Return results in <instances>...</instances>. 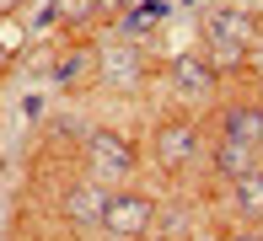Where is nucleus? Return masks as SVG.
I'll list each match as a JSON object with an SVG mask.
<instances>
[{
  "instance_id": "nucleus-1",
  "label": "nucleus",
  "mask_w": 263,
  "mask_h": 241,
  "mask_svg": "<svg viewBox=\"0 0 263 241\" xmlns=\"http://www.w3.org/2000/svg\"><path fill=\"white\" fill-rule=\"evenodd\" d=\"M151 220H156V204L151 198H140V193H113V204H107V214H102V231L113 241H140Z\"/></svg>"
},
{
  "instance_id": "nucleus-2",
  "label": "nucleus",
  "mask_w": 263,
  "mask_h": 241,
  "mask_svg": "<svg viewBox=\"0 0 263 241\" xmlns=\"http://www.w3.org/2000/svg\"><path fill=\"white\" fill-rule=\"evenodd\" d=\"M204 43H210V54L220 59V65H236V59L247 54V22H242V11H210L204 16Z\"/></svg>"
},
{
  "instance_id": "nucleus-3",
  "label": "nucleus",
  "mask_w": 263,
  "mask_h": 241,
  "mask_svg": "<svg viewBox=\"0 0 263 241\" xmlns=\"http://www.w3.org/2000/svg\"><path fill=\"white\" fill-rule=\"evenodd\" d=\"M91 172L102 183H124L135 172V150H129L118 134H91Z\"/></svg>"
},
{
  "instance_id": "nucleus-4",
  "label": "nucleus",
  "mask_w": 263,
  "mask_h": 241,
  "mask_svg": "<svg viewBox=\"0 0 263 241\" xmlns=\"http://www.w3.org/2000/svg\"><path fill=\"white\" fill-rule=\"evenodd\" d=\"M107 204H113V193H107V188H102V177H97V183L70 188L65 214H70V225H81V231H97V225H102V214H107Z\"/></svg>"
},
{
  "instance_id": "nucleus-5",
  "label": "nucleus",
  "mask_w": 263,
  "mask_h": 241,
  "mask_svg": "<svg viewBox=\"0 0 263 241\" xmlns=\"http://www.w3.org/2000/svg\"><path fill=\"white\" fill-rule=\"evenodd\" d=\"M194 155H199V134H194L188 124H166V129H161V139H156V161L166 166V172H183Z\"/></svg>"
},
{
  "instance_id": "nucleus-6",
  "label": "nucleus",
  "mask_w": 263,
  "mask_h": 241,
  "mask_svg": "<svg viewBox=\"0 0 263 241\" xmlns=\"http://www.w3.org/2000/svg\"><path fill=\"white\" fill-rule=\"evenodd\" d=\"M215 166H220L231 183H236V177H247V172H253V145H242V139L226 134V139H220V150H215Z\"/></svg>"
},
{
  "instance_id": "nucleus-7",
  "label": "nucleus",
  "mask_w": 263,
  "mask_h": 241,
  "mask_svg": "<svg viewBox=\"0 0 263 241\" xmlns=\"http://www.w3.org/2000/svg\"><path fill=\"white\" fill-rule=\"evenodd\" d=\"M226 134L258 150V145H263V113H253V107H231V113H226Z\"/></svg>"
},
{
  "instance_id": "nucleus-8",
  "label": "nucleus",
  "mask_w": 263,
  "mask_h": 241,
  "mask_svg": "<svg viewBox=\"0 0 263 241\" xmlns=\"http://www.w3.org/2000/svg\"><path fill=\"white\" fill-rule=\"evenodd\" d=\"M172 81H177L183 91H194V96H210V91H215L210 65H199V59H177V65H172Z\"/></svg>"
},
{
  "instance_id": "nucleus-9",
  "label": "nucleus",
  "mask_w": 263,
  "mask_h": 241,
  "mask_svg": "<svg viewBox=\"0 0 263 241\" xmlns=\"http://www.w3.org/2000/svg\"><path fill=\"white\" fill-rule=\"evenodd\" d=\"M236 209H242V220H263V172H247L236 177Z\"/></svg>"
},
{
  "instance_id": "nucleus-10",
  "label": "nucleus",
  "mask_w": 263,
  "mask_h": 241,
  "mask_svg": "<svg viewBox=\"0 0 263 241\" xmlns=\"http://www.w3.org/2000/svg\"><path fill=\"white\" fill-rule=\"evenodd\" d=\"M102 70H107L113 81H135V54H129V48H118V54L102 59Z\"/></svg>"
},
{
  "instance_id": "nucleus-11",
  "label": "nucleus",
  "mask_w": 263,
  "mask_h": 241,
  "mask_svg": "<svg viewBox=\"0 0 263 241\" xmlns=\"http://www.w3.org/2000/svg\"><path fill=\"white\" fill-rule=\"evenodd\" d=\"M161 22V6H140V16H129V32H140V27H156Z\"/></svg>"
},
{
  "instance_id": "nucleus-12",
  "label": "nucleus",
  "mask_w": 263,
  "mask_h": 241,
  "mask_svg": "<svg viewBox=\"0 0 263 241\" xmlns=\"http://www.w3.org/2000/svg\"><path fill=\"white\" fill-rule=\"evenodd\" d=\"M183 225H188L183 209H166V214H161V231H166V236H183Z\"/></svg>"
},
{
  "instance_id": "nucleus-13",
  "label": "nucleus",
  "mask_w": 263,
  "mask_h": 241,
  "mask_svg": "<svg viewBox=\"0 0 263 241\" xmlns=\"http://www.w3.org/2000/svg\"><path fill=\"white\" fill-rule=\"evenodd\" d=\"M0 11H16V0H0Z\"/></svg>"
}]
</instances>
